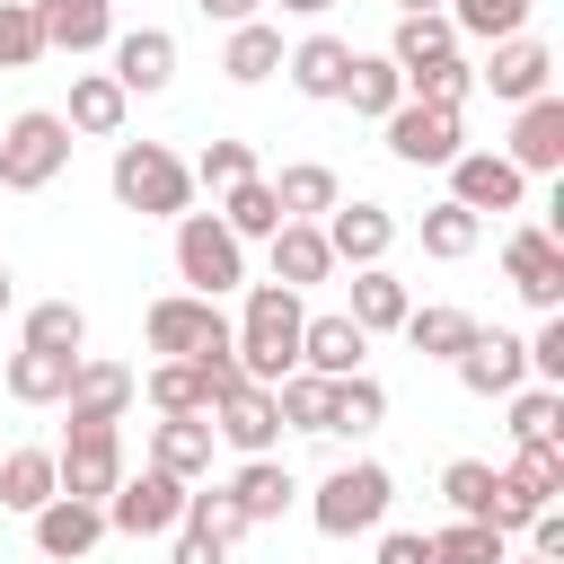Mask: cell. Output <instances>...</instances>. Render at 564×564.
Here are the masks:
<instances>
[{
  "instance_id": "46",
  "label": "cell",
  "mask_w": 564,
  "mask_h": 564,
  "mask_svg": "<svg viewBox=\"0 0 564 564\" xmlns=\"http://www.w3.org/2000/svg\"><path fill=\"white\" fill-rule=\"evenodd\" d=\"M432 564H502V529L449 520V529H432Z\"/></svg>"
},
{
  "instance_id": "27",
  "label": "cell",
  "mask_w": 564,
  "mask_h": 564,
  "mask_svg": "<svg viewBox=\"0 0 564 564\" xmlns=\"http://www.w3.org/2000/svg\"><path fill=\"white\" fill-rule=\"evenodd\" d=\"M123 106H132V97L115 88V70H79V79H70V115H62V123H70V132L115 141V132H123Z\"/></svg>"
},
{
  "instance_id": "52",
  "label": "cell",
  "mask_w": 564,
  "mask_h": 564,
  "mask_svg": "<svg viewBox=\"0 0 564 564\" xmlns=\"http://www.w3.org/2000/svg\"><path fill=\"white\" fill-rule=\"evenodd\" d=\"M379 564H432V538L423 529H388L379 538Z\"/></svg>"
},
{
  "instance_id": "53",
  "label": "cell",
  "mask_w": 564,
  "mask_h": 564,
  "mask_svg": "<svg viewBox=\"0 0 564 564\" xmlns=\"http://www.w3.org/2000/svg\"><path fill=\"white\" fill-rule=\"evenodd\" d=\"M167 564H229V555H220V546H212V538H194V529H185V538H176V555H167Z\"/></svg>"
},
{
  "instance_id": "12",
  "label": "cell",
  "mask_w": 564,
  "mask_h": 564,
  "mask_svg": "<svg viewBox=\"0 0 564 564\" xmlns=\"http://www.w3.org/2000/svg\"><path fill=\"white\" fill-rule=\"evenodd\" d=\"M317 229H326V256L352 264V273L361 264H388V247H397V212L388 203H335Z\"/></svg>"
},
{
  "instance_id": "17",
  "label": "cell",
  "mask_w": 564,
  "mask_h": 564,
  "mask_svg": "<svg viewBox=\"0 0 564 564\" xmlns=\"http://www.w3.org/2000/svg\"><path fill=\"white\" fill-rule=\"evenodd\" d=\"M502 159H511L520 176H555V167H564V97H529Z\"/></svg>"
},
{
  "instance_id": "49",
  "label": "cell",
  "mask_w": 564,
  "mask_h": 564,
  "mask_svg": "<svg viewBox=\"0 0 564 564\" xmlns=\"http://www.w3.org/2000/svg\"><path fill=\"white\" fill-rule=\"evenodd\" d=\"M502 476H511V485L546 511V502L564 494V449H511V467H502Z\"/></svg>"
},
{
  "instance_id": "10",
  "label": "cell",
  "mask_w": 564,
  "mask_h": 564,
  "mask_svg": "<svg viewBox=\"0 0 564 564\" xmlns=\"http://www.w3.org/2000/svg\"><path fill=\"white\" fill-rule=\"evenodd\" d=\"M520 194H529V176H520L502 150H458V159H449V203H458V212H476V220H485V212H520Z\"/></svg>"
},
{
  "instance_id": "4",
  "label": "cell",
  "mask_w": 564,
  "mask_h": 564,
  "mask_svg": "<svg viewBox=\"0 0 564 564\" xmlns=\"http://www.w3.org/2000/svg\"><path fill=\"white\" fill-rule=\"evenodd\" d=\"M388 502H397V476H388L379 458H352V467H335V476L317 485L308 520H317L326 538H361V529H379V520H388Z\"/></svg>"
},
{
  "instance_id": "14",
  "label": "cell",
  "mask_w": 564,
  "mask_h": 564,
  "mask_svg": "<svg viewBox=\"0 0 564 564\" xmlns=\"http://www.w3.org/2000/svg\"><path fill=\"white\" fill-rule=\"evenodd\" d=\"M212 441H229L238 458H273V441H282V414H273V388H229L212 414Z\"/></svg>"
},
{
  "instance_id": "43",
  "label": "cell",
  "mask_w": 564,
  "mask_h": 564,
  "mask_svg": "<svg viewBox=\"0 0 564 564\" xmlns=\"http://www.w3.org/2000/svg\"><path fill=\"white\" fill-rule=\"evenodd\" d=\"M79 344H88L79 300H44V308H26V352H79Z\"/></svg>"
},
{
  "instance_id": "35",
  "label": "cell",
  "mask_w": 564,
  "mask_h": 564,
  "mask_svg": "<svg viewBox=\"0 0 564 564\" xmlns=\"http://www.w3.org/2000/svg\"><path fill=\"white\" fill-rule=\"evenodd\" d=\"M511 441L520 449H564V388H511Z\"/></svg>"
},
{
  "instance_id": "33",
  "label": "cell",
  "mask_w": 564,
  "mask_h": 564,
  "mask_svg": "<svg viewBox=\"0 0 564 564\" xmlns=\"http://www.w3.org/2000/svg\"><path fill=\"white\" fill-rule=\"evenodd\" d=\"M414 352H432V361H458L467 344H476V317L467 308H405V326H397Z\"/></svg>"
},
{
  "instance_id": "37",
  "label": "cell",
  "mask_w": 564,
  "mask_h": 564,
  "mask_svg": "<svg viewBox=\"0 0 564 564\" xmlns=\"http://www.w3.org/2000/svg\"><path fill=\"white\" fill-rule=\"evenodd\" d=\"M220 229H229L238 247H247V238H273V229H282V203H273V185H264V176L229 185V194H220Z\"/></svg>"
},
{
  "instance_id": "24",
  "label": "cell",
  "mask_w": 564,
  "mask_h": 564,
  "mask_svg": "<svg viewBox=\"0 0 564 564\" xmlns=\"http://www.w3.org/2000/svg\"><path fill=\"white\" fill-rule=\"evenodd\" d=\"M326 273H335L326 229H317V220H282V229H273V282H282V291H308V282H326Z\"/></svg>"
},
{
  "instance_id": "40",
  "label": "cell",
  "mask_w": 564,
  "mask_h": 564,
  "mask_svg": "<svg viewBox=\"0 0 564 564\" xmlns=\"http://www.w3.org/2000/svg\"><path fill=\"white\" fill-rule=\"evenodd\" d=\"M467 88H476V62H467V53H441V62L405 70V97H414V106H467Z\"/></svg>"
},
{
  "instance_id": "8",
  "label": "cell",
  "mask_w": 564,
  "mask_h": 564,
  "mask_svg": "<svg viewBox=\"0 0 564 564\" xmlns=\"http://www.w3.org/2000/svg\"><path fill=\"white\" fill-rule=\"evenodd\" d=\"M53 476H62L70 502H106V494L123 485V441H115V423H79V432L62 441V458H53Z\"/></svg>"
},
{
  "instance_id": "20",
  "label": "cell",
  "mask_w": 564,
  "mask_h": 564,
  "mask_svg": "<svg viewBox=\"0 0 564 564\" xmlns=\"http://www.w3.org/2000/svg\"><path fill=\"white\" fill-rule=\"evenodd\" d=\"M361 352H370V335H361L344 308L300 326V370H317V379H352V370H361Z\"/></svg>"
},
{
  "instance_id": "6",
  "label": "cell",
  "mask_w": 564,
  "mask_h": 564,
  "mask_svg": "<svg viewBox=\"0 0 564 564\" xmlns=\"http://www.w3.org/2000/svg\"><path fill=\"white\" fill-rule=\"evenodd\" d=\"M176 273L194 282V300H220L247 282V247L220 229V212H185L176 220Z\"/></svg>"
},
{
  "instance_id": "54",
  "label": "cell",
  "mask_w": 564,
  "mask_h": 564,
  "mask_svg": "<svg viewBox=\"0 0 564 564\" xmlns=\"http://www.w3.org/2000/svg\"><path fill=\"white\" fill-rule=\"evenodd\" d=\"M194 9H203V18H220V26H247L264 0H194Z\"/></svg>"
},
{
  "instance_id": "18",
  "label": "cell",
  "mask_w": 564,
  "mask_h": 564,
  "mask_svg": "<svg viewBox=\"0 0 564 564\" xmlns=\"http://www.w3.org/2000/svg\"><path fill=\"white\" fill-rule=\"evenodd\" d=\"M132 388H141V379H132L123 361H88V352H79V370H70V397H62V405H70V432H79V423H123Z\"/></svg>"
},
{
  "instance_id": "31",
  "label": "cell",
  "mask_w": 564,
  "mask_h": 564,
  "mask_svg": "<svg viewBox=\"0 0 564 564\" xmlns=\"http://www.w3.org/2000/svg\"><path fill=\"white\" fill-rule=\"evenodd\" d=\"M291 494H300V485H291V467H282V458H247V467L229 476V502H238L247 520H282V511H291Z\"/></svg>"
},
{
  "instance_id": "57",
  "label": "cell",
  "mask_w": 564,
  "mask_h": 564,
  "mask_svg": "<svg viewBox=\"0 0 564 564\" xmlns=\"http://www.w3.org/2000/svg\"><path fill=\"white\" fill-rule=\"evenodd\" d=\"M414 9H441V0H397V18H414Z\"/></svg>"
},
{
  "instance_id": "51",
  "label": "cell",
  "mask_w": 564,
  "mask_h": 564,
  "mask_svg": "<svg viewBox=\"0 0 564 564\" xmlns=\"http://www.w3.org/2000/svg\"><path fill=\"white\" fill-rule=\"evenodd\" d=\"M529 555H546V564H564V511L546 502L538 520H529Z\"/></svg>"
},
{
  "instance_id": "21",
  "label": "cell",
  "mask_w": 564,
  "mask_h": 564,
  "mask_svg": "<svg viewBox=\"0 0 564 564\" xmlns=\"http://www.w3.org/2000/svg\"><path fill=\"white\" fill-rule=\"evenodd\" d=\"M150 467L176 476V485L212 476V423H203V414H167V423L150 432Z\"/></svg>"
},
{
  "instance_id": "25",
  "label": "cell",
  "mask_w": 564,
  "mask_h": 564,
  "mask_svg": "<svg viewBox=\"0 0 564 564\" xmlns=\"http://www.w3.org/2000/svg\"><path fill=\"white\" fill-rule=\"evenodd\" d=\"M282 70H291V88H300V97H344L352 44H344V35H308V44H291V53H282Z\"/></svg>"
},
{
  "instance_id": "34",
  "label": "cell",
  "mask_w": 564,
  "mask_h": 564,
  "mask_svg": "<svg viewBox=\"0 0 564 564\" xmlns=\"http://www.w3.org/2000/svg\"><path fill=\"white\" fill-rule=\"evenodd\" d=\"M273 414H282L291 432H335V379H317V370H291V379L273 388Z\"/></svg>"
},
{
  "instance_id": "32",
  "label": "cell",
  "mask_w": 564,
  "mask_h": 564,
  "mask_svg": "<svg viewBox=\"0 0 564 564\" xmlns=\"http://www.w3.org/2000/svg\"><path fill=\"white\" fill-rule=\"evenodd\" d=\"M220 70H229L238 88H256V79H273V70H282V26H264V18H247V26H229V53H220Z\"/></svg>"
},
{
  "instance_id": "11",
  "label": "cell",
  "mask_w": 564,
  "mask_h": 564,
  "mask_svg": "<svg viewBox=\"0 0 564 564\" xmlns=\"http://www.w3.org/2000/svg\"><path fill=\"white\" fill-rule=\"evenodd\" d=\"M502 273H511V291L529 300V308H564V247H555V229H511L502 238Z\"/></svg>"
},
{
  "instance_id": "19",
  "label": "cell",
  "mask_w": 564,
  "mask_h": 564,
  "mask_svg": "<svg viewBox=\"0 0 564 564\" xmlns=\"http://www.w3.org/2000/svg\"><path fill=\"white\" fill-rule=\"evenodd\" d=\"M35 26H44V53H97L115 44V9L106 0H35Z\"/></svg>"
},
{
  "instance_id": "3",
  "label": "cell",
  "mask_w": 564,
  "mask_h": 564,
  "mask_svg": "<svg viewBox=\"0 0 564 564\" xmlns=\"http://www.w3.org/2000/svg\"><path fill=\"white\" fill-rule=\"evenodd\" d=\"M62 167H70V123H62L53 106L9 115V132H0V185H9V194H44Z\"/></svg>"
},
{
  "instance_id": "36",
  "label": "cell",
  "mask_w": 564,
  "mask_h": 564,
  "mask_svg": "<svg viewBox=\"0 0 564 564\" xmlns=\"http://www.w3.org/2000/svg\"><path fill=\"white\" fill-rule=\"evenodd\" d=\"M441 53H458V35H449V18H441V9L397 18V35H388V62H397V70H423V62H441Z\"/></svg>"
},
{
  "instance_id": "16",
  "label": "cell",
  "mask_w": 564,
  "mask_h": 564,
  "mask_svg": "<svg viewBox=\"0 0 564 564\" xmlns=\"http://www.w3.org/2000/svg\"><path fill=\"white\" fill-rule=\"evenodd\" d=\"M476 79H485L502 106H529V97H546V79H555V53H546L538 35H502V44H494V62H485Z\"/></svg>"
},
{
  "instance_id": "22",
  "label": "cell",
  "mask_w": 564,
  "mask_h": 564,
  "mask_svg": "<svg viewBox=\"0 0 564 564\" xmlns=\"http://www.w3.org/2000/svg\"><path fill=\"white\" fill-rule=\"evenodd\" d=\"M106 538V511L97 502H70V494H53L44 511H35V546L53 555V564H70V555H88Z\"/></svg>"
},
{
  "instance_id": "30",
  "label": "cell",
  "mask_w": 564,
  "mask_h": 564,
  "mask_svg": "<svg viewBox=\"0 0 564 564\" xmlns=\"http://www.w3.org/2000/svg\"><path fill=\"white\" fill-rule=\"evenodd\" d=\"M53 494H62L53 449H9V458H0V511H26V520H35Z\"/></svg>"
},
{
  "instance_id": "47",
  "label": "cell",
  "mask_w": 564,
  "mask_h": 564,
  "mask_svg": "<svg viewBox=\"0 0 564 564\" xmlns=\"http://www.w3.org/2000/svg\"><path fill=\"white\" fill-rule=\"evenodd\" d=\"M44 62V26H35V0H0V70H26Z\"/></svg>"
},
{
  "instance_id": "44",
  "label": "cell",
  "mask_w": 564,
  "mask_h": 564,
  "mask_svg": "<svg viewBox=\"0 0 564 564\" xmlns=\"http://www.w3.org/2000/svg\"><path fill=\"white\" fill-rule=\"evenodd\" d=\"M494 485H502V467H485V458H449L441 467V494H449L458 520H485L494 511Z\"/></svg>"
},
{
  "instance_id": "5",
  "label": "cell",
  "mask_w": 564,
  "mask_h": 564,
  "mask_svg": "<svg viewBox=\"0 0 564 564\" xmlns=\"http://www.w3.org/2000/svg\"><path fill=\"white\" fill-rule=\"evenodd\" d=\"M141 335H150V352H167V361H212V352H229V317H220V300H194V291L150 300Z\"/></svg>"
},
{
  "instance_id": "55",
  "label": "cell",
  "mask_w": 564,
  "mask_h": 564,
  "mask_svg": "<svg viewBox=\"0 0 564 564\" xmlns=\"http://www.w3.org/2000/svg\"><path fill=\"white\" fill-rule=\"evenodd\" d=\"M282 9H291V18H317V9H335V0H282Z\"/></svg>"
},
{
  "instance_id": "2",
  "label": "cell",
  "mask_w": 564,
  "mask_h": 564,
  "mask_svg": "<svg viewBox=\"0 0 564 564\" xmlns=\"http://www.w3.org/2000/svg\"><path fill=\"white\" fill-rule=\"evenodd\" d=\"M106 176H115V203L141 212V220H185V203H194V176L167 141H123Z\"/></svg>"
},
{
  "instance_id": "13",
  "label": "cell",
  "mask_w": 564,
  "mask_h": 564,
  "mask_svg": "<svg viewBox=\"0 0 564 564\" xmlns=\"http://www.w3.org/2000/svg\"><path fill=\"white\" fill-rule=\"evenodd\" d=\"M458 388H467V397H511V388H529V344L502 335V326H476V344L458 352Z\"/></svg>"
},
{
  "instance_id": "48",
  "label": "cell",
  "mask_w": 564,
  "mask_h": 564,
  "mask_svg": "<svg viewBox=\"0 0 564 564\" xmlns=\"http://www.w3.org/2000/svg\"><path fill=\"white\" fill-rule=\"evenodd\" d=\"M185 176H194V185H212V194H229V185H247V176H256V150H247V141H203V159H194Z\"/></svg>"
},
{
  "instance_id": "1",
  "label": "cell",
  "mask_w": 564,
  "mask_h": 564,
  "mask_svg": "<svg viewBox=\"0 0 564 564\" xmlns=\"http://www.w3.org/2000/svg\"><path fill=\"white\" fill-rule=\"evenodd\" d=\"M300 326H308L300 291H282V282H247V308H238V326H229L238 379H247V388H282V379L300 370Z\"/></svg>"
},
{
  "instance_id": "28",
  "label": "cell",
  "mask_w": 564,
  "mask_h": 564,
  "mask_svg": "<svg viewBox=\"0 0 564 564\" xmlns=\"http://www.w3.org/2000/svg\"><path fill=\"white\" fill-rule=\"evenodd\" d=\"M405 308H414V300H405V282H397L388 264H361V273H352V308H344V317H352L361 335H388V326H405Z\"/></svg>"
},
{
  "instance_id": "29",
  "label": "cell",
  "mask_w": 564,
  "mask_h": 564,
  "mask_svg": "<svg viewBox=\"0 0 564 564\" xmlns=\"http://www.w3.org/2000/svg\"><path fill=\"white\" fill-rule=\"evenodd\" d=\"M70 370H79V352H9V397L18 405H62L70 397Z\"/></svg>"
},
{
  "instance_id": "41",
  "label": "cell",
  "mask_w": 564,
  "mask_h": 564,
  "mask_svg": "<svg viewBox=\"0 0 564 564\" xmlns=\"http://www.w3.org/2000/svg\"><path fill=\"white\" fill-rule=\"evenodd\" d=\"M150 405H159V414H212L203 361H159V370H150Z\"/></svg>"
},
{
  "instance_id": "58",
  "label": "cell",
  "mask_w": 564,
  "mask_h": 564,
  "mask_svg": "<svg viewBox=\"0 0 564 564\" xmlns=\"http://www.w3.org/2000/svg\"><path fill=\"white\" fill-rule=\"evenodd\" d=\"M502 564H511V555H502ZM520 564H546V555H520Z\"/></svg>"
},
{
  "instance_id": "50",
  "label": "cell",
  "mask_w": 564,
  "mask_h": 564,
  "mask_svg": "<svg viewBox=\"0 0 564 564\" xmlns=\"http://www.w3.org/2000/svg\"><path fill=\"white\" fill-rule=\"evenodd\" d=\"M529 379H538V388H564V308L538 326V344H529Z\"/></svg>"
},
{
  "instance_id": "38",
  "label": "cell",
  "mask_w": 564,
  "mask_h": 564,
  "mask_svg": "<svg viewBox=\"0 0 564 564\" xmlns=\"http://www.w3.org/2000/svg\"><path fill=\"white\" fill-rule=\"evenodd\" d=\"M529 9H538V0H449L441 18H449V35L502 44V35H520V26H529Z\"/></svg>"
},
{
  "instance_id": "7",
  "label": "cell",
  "mask_w": 564,
  "mask_h": 564,
  "mask_svg": "<svg viewBox=\"0 0 564 564\" xmlns=\"http://www.w3.org/2000/svg\"><path fill=\"white\" fill-rule=\"evenodd\" d=\"M97 511H106V529H123V538H167V529L185 520V485L159 476V467H141V476H123Z\"/></svg>"
},
{
  "instance_id": "56",
  "label": "cell",
  "mask_w": 564,
  "mask_h": 564,
  "mask_svg": "<svg viewBox=\"0 0 564 564\" xmlns=\"http://www.w3.org/2000/svg\"><path fill=\"white\" fill-rule=\"evenodd\" d=\"M9 300H18V273H9V264H0V317H9Z\"/></svg>"
},
{
  "instance_id": "45",
  "label": "cell",
  "mask_w": 564,
  "mask_h": 564,
  "mask_svg": "<svg viewBox=\"0 0 564 564\" xmlns=\"http://www.w3.org/2000/svg\"><path fill=\"white\" fill-rule=\"evenodd\" d=\"M379 423H388V388H379L370 370L335 379V432H379Z\"/></svg>"
},
{
  "instance_id": "9",
  "label": "cell",
  "mask_w": 564,
  "mask_h": 564,
  "mask_svg": "<svg viewBox=\"0 0 564 564\" xmlns=\"http://www.w3.org/2000/svg\"><path fill=\"white\" fill-rule=\"evenodd\" d=\"M388 150L405 159V167H449L458 150H467V123H458V106H397L388 115Z\"/></svg>"
},
{
  "instance_id": "39",
  "label": "cell",
  "mask_w": 564,
  "mask_h": 564,
  "mask_svg": "<svg viewBox=\"0 0 564 564\" xmlns=\"http://www.w3.org/2000/svg\"><path fill=\"white\" fill-rule=\"evenodd\" d=\"M176 529H194V538H212V546L229 555V546H238V538H247L256 520H247V511L229 502V485H212V494H185V520H176Z\"/></svg>"
},
{
  "instance_id": "15",
  "label": "cell",
  "mask_w": 564,
  "mask_h": 564,
  "mask_svg": "<svg viewBox=\"0 0 564 564\" xmlns=\"http://www.w3.org/2000/svg\"><path fill=\"white\" fill-rule=\"evenodd\" d=\"M176 79V35L167 26H123L115 35V88L123 97H159Z\"/></svg>"
},
{
  "instance_id": "26",
  "label": "cell",
  "mask_w": 564,
  "mask_h": 564,
  "mask_svg": "<svg viewBox=\"0 0 564 564\" xmlns=\"http://www.w3.org/2000/svg\"><path fill=\"white\" fill-rule=\"evenodd\" d=\"M344 106L370 115V123H388V115L405 106V70H397L388 53H352V70H344Z\"/></svg>"
},
{
  "instance_id": "42",
  "label": "cell",
  "mask_w": 564,
  "mask_h": 564,
  "mask_svg": "<svg viewBox=\"0 0 564 564\" xmlns=\"http://www.w3.org/2000/svg\"><path fill=\"white\" fill-rule=\"evenodd\" d=\"M476 238H485L476 212H458V203H432V212H423V256L458 264V256H476Z\"/></svg>"
},
{
  "instance_id": "23",
  "label": "cell",
  "mask_w": 564,
  "mask_h": 564,
  "mask_svg": "<svg viewBox=\"0 0 564 564\" xmlns=\"http://www.w3.org/2000/svg\"><path fill=\"white\" fill-rule=\"evenodd\" d=\"M273 185V203H282V220H326L335 203H344V185H335V167L326 159H291L282 176H264Z\"/></svg>"
}]
</instances>
